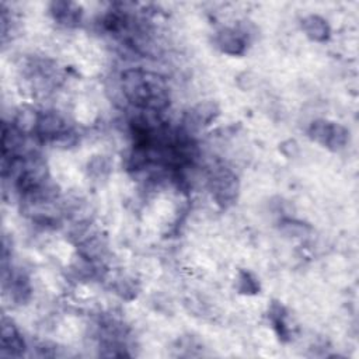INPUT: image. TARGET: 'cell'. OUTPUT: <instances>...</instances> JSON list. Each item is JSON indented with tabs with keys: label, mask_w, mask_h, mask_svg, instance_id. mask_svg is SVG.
Returning a JSON list of instances; mask_svg holds the SVG:
<instances>
[{
	"label": "cell",
	"mask_w": 359,
	"mask_h": 359,
	"mask_svg": "<svg viewBox=\"0 0 359 359\" xmlns=\"http://www.w3.org/2000/svg\"><path fill=\"white\" fill-rule=\"evenodd\" d=\"M125 98L143 112L161 114L170 105V88L163 76L140 67L126 69L121 74Z\"/></svg>",
	"instance_id": "6da1fadb"
},
{
	"label": "cell",
	"mask_w": 359,
	"mask_h": 359,
	"mask_svg": "<svg viewBox=\"0 0 359 359\" xmlns=\"http://www.w3.org/2000/svg\"><path fill=\"white\" fill-rule=\"evenodd\" d=\"M208 185L213 201L220 208L227 209L236 203L240 192V182L230 168L216 167L209 175Z\"/></svg>",
	"instance_id": "7a4b0ae2"
},
{
	"label": "cell",
	"mask_w": 359,
	"mask_h": 359,
	"mask_svg": "<svg viewBox=\"0 0 359 359\" xmlns=\"http://www.w3.org/2000/svg\"><path fill=\"white\" fill-rule=\"evenodd\" d=\"M309 137L320 146L338 151L344 149L349 142V130L338 122L317 119L310 123L307 129Z\"/></svg>",
	"instance_id": "3957f363"
},
{
	"label": "cell",
	"mask_w": 359,
	"mask_h": 359,
	"mask_svg": "<svg viewBox=\"0 0 359 359\" xmlns=\"http://www.w3.org/2000/svg\"><path fill=\"white\" fill-rule=\"evenodd\" d=\"M34 135L43 143L50 142L55 144H67L73 137V132L70 130L66 119L53 111L38 112Z\"/></svg>",
	"instance_id": "277c9868"
},
{
	"label": "cell",
	"mask_w": 359,
	"mask_h": 359,
	"mask_svg": "<svg viewBox=\"0 0 359 359\" xmlns=\"http://www.w3.org/2000/svg\"><path fill=\"white\" fill-rule=\"evenodd\" d=\"M215 43L226 55L241 56L247 50L248 35L241 28L223 27L216 32Z\"/></svg>",
	"instance_id": "5b68a950"
},
{
	"label": "cell",
	"mask_w": 359,
	"mask_h": 359,
	"mask_svg": "<svg viewBox=\"0 0 359 359\" xmlns=\"http://www.w3.org/2000/svg\"><path fill=\"white\" fill-rule=\"evenodd\" d=\"M217 115H219V108L215 102L212 101L201 102L185 114L184 130L191 135L192 132L210 125Z\"/></svg>",
	"instance_id": "8992f818"
},
{
	"label": "cell",
	"mask_w": 359,
	"mask_h": 359,
	"mask_svg": "<svg viewBox=\"0 0 359 359\" xmlns=\"http://www.w3.org/2000/svg\"><path fill=\"white\" fill-rule=\"evenodd\" d=\"M25 341L13 320L1 318L0 351L3 356H21L25 352Z\"/></svg>",
	"instance_id": "52a82bcc"
},
{
	"label": "cell",
	"mask_w": 359,
	"mask_h": 359,
	"mask_svg": "<svg viewBox=\"0 0 359 359\" xmlns=\"http://www.w3.org/2000/svg\"><path fill=\"white\" fill-rule=\"evenodd\" d=\"M49 11L52 18L62 27L73 28L77 27L81 22L83 18V10L81 7L74 1H53L49 6Z\"/></svg>",
	"instance_id": "ba28073f"
},
{
	"label": "cell",
	"mask_w": 359,
	"mask_h": 359,
	"mask_svg": "<svg viewBox=\"0 0 359 359\" xmlns=\"http://www.w3.org/2000/svg\"><path fill=\"white\" fill-rule=\"evenodd\" d=\"M302 29L307 38L316 42H324L331 35V28L325 18L317 14L306 15L302 20Z\"/></svg>",
	"instance_id": "9c48e42d"
},
{
	"label": "cell",
	"mask_w": 359,
	"mask_h": 359,
	"mask_svg": "<svg viewBox=\"0 0 359 359\" xmlns=\"http://www.w3.org/2000/svg\"><path fill=\"white\" fill-rule=\"evenodd\" d=\"M268 317L271 320V324L276 332V335L279 337L280 341H287L290 338V330L287 325V314L285 307L278 303V302H272L268 310Z\"/></svg>",
	"instance_id": "30bf717a"
},
{
	"label": "cell",
	"mask_w": 359,
	"mask_h": 359,
	"mask_svg": "<svg viewBox=\"0 0 359 359\" xmlns=\"http://www.w3.org/2000/svg\"><path fill=\"white\" fill-rule=\"evenodd\" d=\"M237 289L244 294H255L259 290L258 280L248 271H240L237 279Z\"/></svg>",
	"instance_id": "8fae6325"
},
{
	"label": "cell",
	"mask_w": 359,
	"mask_h": 359,
	"mask_svg": "<svg viewBox=\"0 0 359 359\" xmlns=\"http://www.w3.org/2000/svg\"><path fill=\"white\" fill-rule=\"evenodd\" d=\"M282 227H283V231L287 236H293V237L303 236L304 234V229H306L304 223L294 222V220H283L282 222Z\"/></svg>",
	"instance_id": "7c38bea8"
}]
</instances>
